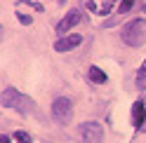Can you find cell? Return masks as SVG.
<instances>
[{"mask_svg": "<svg viewBox=\"0 0 146 143\" xmlns=\"http://www.w3.org/2000/svg\"><path fill=\"white\" fill-rule=\"evenodd\" d=\"M144 122H146V108L141 101H137V103H132V124L137 129H141Z\"/></svg>", "mask_w": 146, "mask_h": 143, "instance_id": "obj_7", "label": "cell"}, {"mask_svg": "<svg viewBox=\"0 0 146 143\" xmlns=\"http://www.w3.org/2000/svg\"><path fill=\"white\" fill-rule=\"evenodd\" d=\"M0 143H10V136H5V134H3V136H0Z\"/></svg>", "mask_w": 146, "mask_h": 143, "instance_id": "obj_15", "label": "cell"}, {"mask_svg": "<svg viewBox=\"0 0 146 143\" xmlns=\"http://www.w3.org/2000/svg\"><path fill=\"white\" fill-rule=\"evenodd\" d=\"M80 21H83V12H80V10H71V12L57 24V33H66V31H71V28H76Z\"/></svg>", "mask_w": 146, "mask_h": 143, "instance_id": "obj_5", "label": "cell"}, {"mask_svg": "<svg viewBox=\"0 0 146 143\" xmlns=\"http://www.w3.org/2000/svg\"><path fill=\"white\" fill-rule=\"evenodd\" d=\"M118 3V0H106V3L102 5V10H99V14H102V16H108V14H111V10H113V5Z\"/></svg>", "mask_w": 146, "mask_h": 143, "instance_id": "obj_11", "label": "cell"}, {"mask_svg": "<svg viewBox=\"0 0 146 143\" xmlns=\"http://www.w3.org/2000/svg\"><path fill=\"white\" fill-rule=\"evenodd\" d=\"M80 42H83V35L73 33V35H66V38L57 40V42H54V49H57V52H68V49H76Z\"/></svg>", "mask_w": 146, "mask_h": 143, "instance_id": "obj_6", "label": "cell"}, {"mask_svg": "<svg viewBox=\"0 0 146 143\" xmlns=\"http://www.w3.org/2000/svg\"><path fill=\"white\" fill-rule=\"evenodd\" d=\"M17 16H19V21H21L24 26H29V24H31V16H29V14H17Z\"/></svg>", "mask_w": 146, "mask_h": 143, "instance_id": "obj_13", "label": "cell"}, {"mask_svg": "<svg viewBox=\"0 0 146 143\" xmlns=\"http://www.w3.org/2000/svg\"><path fill=\"white\" fill-rule=\"evenodd\" d=\"M78 136L83 143H102L104 129L99 122H83V124H78Z\"/></svg>", "mask_w": 146, "mask_h": 143, "instance_id": "obj_4", "label": "cell"}, {"mask_svg": "<svg viewBox=\"0 0 146 143\" xmlns=\"http://www.w3.org/2000/svg\"><path fill=\"white\" fill-rule=\"evenodd\" d=\"M87 10H92V12H97V3H92V0H90V3H87ZM99 14V12H97Z\"/></svg>", "mask_w": 146, "mask_h": 143, "instance_id": "obj_14", "label": "cell"}, {"mask_svg": "<svg viewBox=\"0 0 146 143\" xmlns=\"http://www.w3.org/2000/svg\"><path fill=\"white\" fill-rule=\"evenodd\" d=\"M52 117L57 120L59 124H68L71 117H73V103H71V99H66V96L54 99L52 101Z\"/></svg>", "mask_w": 146, "mask_h": 143, "instance_id": "obj_3", "label": "cell"}, {"mask_svg": "<svg viewBox=\"0 0 146 143\" xmlns=\"http://www.w3.org/2000/svg\"><path fill=\"white\" fill-rule=\"evenodd\" d=\"M144 12H146V5H144Z\"/></svg>", "mask_w": 146, "mask_h": 143, "instance_id": "obj_18", "label": "cell"}, {"mask_svg": "<svg viewBox=\"0 0 146 143\" xmlns=\"http://www.w3.org/2000/svg\"><path fill=\"white\" fill-rule=\"evenodd\" d=\"M120 38L130 47H141V45H146V19L127 21L123 26V31H120Z\"/></svg>", "mask_w": 146, "mask_h": 143, "instance_id": "obj_1", "label": "cell"}, {"mask_svg": "<svg viewBox=\"0 0 146 143\" xmlns=\"http://www.w3.org/2000/svg\"><path fill=\"white\" fill-rule=\"evenodd\" d=\"M90 80H92V82H97V85H104V82H106V73H104L102 68L92 66V68H90Z\"/></svg>", "mask_w": 146, "mask_h": 143, "instance_id": "obj_8", "label": "cell"}, {"mask_svg": "<svg viewBox=\"0 0 146 143\" xmlns=\"http://www.w3.org/2000/svg\"><path fill=\"white\" fill-rule=\"evenodd\" d=\"M141 129H144V131H146V122H144V127H141Z\"/></svg>", "mask_w": 146, "mask_h": 143, "instance_id": "obj_17", "label": "cell"}, {"mask_svg": "<svg viewBox=\"0 0 146 143\" xmlns=\"http://www.w3.org/2000/svg\"><path fill=\"white\" fill-rule=\"evenodd\" d=\"M14 138H17V143H31V136H29L26 131H17Z\"/></svg>", "mask_w": 146, "mask_h": 143, "instance_id": "obj_12", "label": "cell"}, {"mask_svg": "<svg viewBox=\"0 0 146 143\" xmlns=\"http://www.w3.org/2000/svg\"><path fill=\"white\" fill-rule=\"evenodd\" d=\"M0 103L5 108H17L19 113H33V101L29 96L19 94L14 87H5V92L0 94Z\"/></svg>", "mask_w": 146, "mask_h": 143, "instance_id": "obj_2", "label": "cell"}, {"mask_svg": "<svg viewBox=\"0 0 146 143\" xmlns=\"http://www.w3.org/2000/svg\"><path fill=\"white\" fill-rule=\"evenodd\" d=\"M134 85H137V89H139V92H146V66H141V68H139Z\"/></svg>", "mask_w": 146, "mask_h": 143, "instance_id": "obj_9", "label": "cell"}, {"mask_svg": "<svg viewBox=\"0 0 146 143\" xmlns=\"http://www.w3.org/2000/svg\"><path fill=\"white\" fill-rule=\"evenodd\" d=\"M64 3H66V0H57V5H64Z\"/></svg>", "mask_w": 146, "mask_h": 143, "instance_id": "obj_16", "label": "cell"}, {"mask_svg": "<svg viewBox=\"0 0 146 143\" xmlns=\"http://www.w3.org/2000/svg\"><path fill=\"white\" fill-rule=\"evenodd\" d=\"M137 0H120V7H118V14H125V12H130L132 7H134Z\"/></svg>", "mask_w": 146, "mask_h": 143, "instance_id": "obj_10", "label": "cell"}]
</instances>
